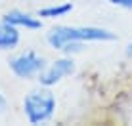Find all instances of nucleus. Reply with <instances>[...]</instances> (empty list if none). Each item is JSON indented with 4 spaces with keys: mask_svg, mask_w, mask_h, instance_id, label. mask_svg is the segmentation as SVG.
Returning a JSON list of instances; mask_svg holds the SVG:
<instances>
[{
    "mask_svg": "<svg viewBox=\"0 0 132 126\" xmlns=\"http://www.w3.org/2000/svg\"><path fill=\"white\" fill-rule=\"evenodd\" d=\"M115 34L111 31L100 27H54L48 34V42L56 50H77L79 42L84 40H113Z\"/></svg>",
    "mask_w": 132,
    "mask_h": 126,
    "instance_id": "f257e3e1",
    "label": "nucleus"
},
{
    "mask_svg": "<svg viewBox=\"0 0 132 126\" xmlns=\"http://www.w3.org/2000/svg\"><path fill=\"white\" fill-rule=\"evenodd\" d=\"M23 109L31 124L44 122V120L52 119L54 111H56V97L48 90H36V92L27 94V97L23 100Z\"/></svg>",
    "mask_w": 132,
    "mask_h": 126,
    "instance_id": "f03ea898",
    "label": "nucleus"
},
{
    "mask_svg": "<svg viewBox=\"0 0 132 126\" xmlns=\"http://www.w3.org/2000/svg\"><path fill=\"white\" fill-rule=\"evenodd\" d=\"M10 69L19 76V78H31V76H36L44 69V59L36 52L29 50V52L17 53L15 57H12L10 59Z\"/></svg>",
    "mask_w": 132,
    "mask_h": 126,
    "instance_id": "7ed1b4c3",
    "label": "nucleus"
},
{
    "mask_svg": "<svg viewBox=\"0 0 132 126\" xmlns=\"http://www.w3.org/2000/svg\"><path fill=\"white\" fill-rule=\"evenodd\" d=\"M71 73H75V63H73V59L63 57V59L54 61L50 67H44V69L38 73V80H40V84H44V86H52V84L60 82L63 76H67Z\"/></svg>",
    "mask_w": 132,
    "mask_h": 126,
    "instance_id": "20e7f679",
    "label": "nucleus"
},
{
    "mask_svg": "<svg viewBox=\"0 0 132 126\" xmlns=\"http://www.w3.org/2000/svg\"><path fill=\"white\" fill-rule=\"evenodd\" d=\"M4 21L12 23L13 27H25V29H31V31H36V29H40V27H42L40 19L29 15V13H23V12H19V10L8 12L6 15H4Z\"/></svg>",
    "mask_w": 132,
    "mask_h": 126,
    "instance_id": "39448f33",
    "label": "nucleus"
},
{
    "mask_svg": "<svg viewBox=\"0 0 132 126\" xmlns=\"http://www.w3.org/2000/svg\"><path fill=\"white\" fill-rule=\"evenodd\" d=\"M19 44V31L8 21H0V50H13Z\"/></svg>",
    "mask_w": 132,
    "mask_h": 126,
    "instance_id": "423d86ee",
    "label": "nucleus"
},
{
    "mask_svg": "<svg viewBox=\"0 0 132 126\" xmlns=\"http://www.w3.org/2000/svg\"><path fill=\"white\" fill-rule=\"evenodd\" d=\"M71 10H73L71 2L60 4V6H48V8L38 10V17H61V15H65V13H69Z\"/></svg>",
    "mask_w": 132,
    "mask_h": 126,
    "instance_id": "0eeeda50",
    "label": "nucleus"
},
{
    "mask_svg": "<svg viewBox=\"0 0 132 126\" xmlns=\"http://www.w3.org/2000/svg\"><path fill=\"white\" fill-rule=\"evenodd\" d=\"M111 4L115 6H121V8H126V10H132V0H109Z\"/></svg>",
    "mask_w": 132,
    "mask_h": 126,
    "instance_id": "6e6552de",
    "label": "nucleus"
},
{
    "mask_svg": "<svg viewBox=\"0 0 132 126\" xmlns=\"http://www.w3.org/2000/svg\"><path fill=\"white\" fill-rule=\"evenodd\" d=\"M2 107H4V97H2V94H0V111H2Z\"/></svg>",
    "mask_w": 132,
    "mask_h": 126,
    "instance_id": "1a4fd4ad",
    "label": "nucleus"
},
{
    "mask_svg": "<svg viewBox=\"0 0 132 126\" xmlns=\"http://www.w3.org/2000/svg\"><path fill=\"white\" fill-rule=\"evenodd\" d=\"M126 53H128V56H132V42L128 44V50H126Z\"/></svg>",
    "mask_w": 132,
    "mask_h": 126,
    "instance_id": "9d476101",
    "label": "nucleus"
}]
</instances>
